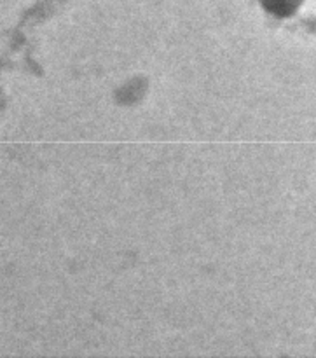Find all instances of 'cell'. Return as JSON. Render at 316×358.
<instances>
[{"instance_id": "obj_1", "label": "cell", "mask_w": 316, "mask_h": 358, "mask_svg": "<svg viewBox=\"0 0 316 358\" xmlns=\"http://www.w3.org/2000/svg\"><path fill=\"white\" fill-rule=\"evenodd\" d=\"M299 3L301 0H264V6L278 16H289L297 9Z\"/></svg>"}]
</instances>
